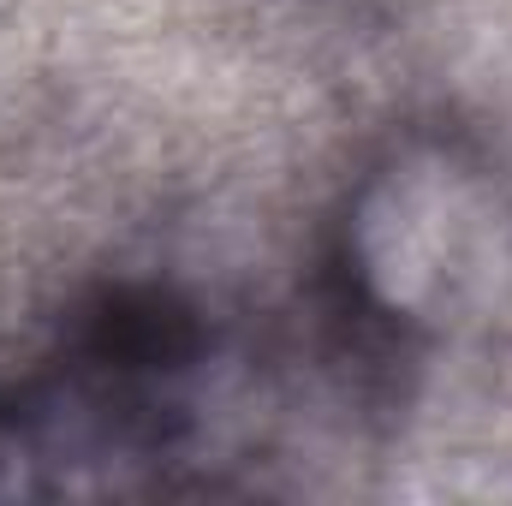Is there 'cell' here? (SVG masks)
I'll use <instances>...</instances> for the list:
<instances>
[{"label":"cell","mask_w":512,"mask_h":506,"mask_svg":"<svg viewBox=\"0 0 512 506\" xmlns=\"http://www.w3.org/2000/svg\"><path fill=\"white\" fill-rule=\"evenodd\" d=\"M352 251L370 298L405 322L483 310L512 268L501 197L441 155L399 161L370 185L352 221Z\"/></svg>","instance_id":"1"},{"label":"cell","mask_w":512,"mask_h":506,"mask_svg":"<svg viewBox=\"0 0 512 506\" xmlns=\"http://www.w3.org/2000/svg\"><path fill=\"white\" fill-rule=\"evenodd\" d=\"M30 465H36V453H30V441H24V429L0 411V501L30 489Z\"/></svg>","instance_id":"2"}]
</instances>
